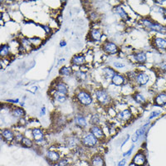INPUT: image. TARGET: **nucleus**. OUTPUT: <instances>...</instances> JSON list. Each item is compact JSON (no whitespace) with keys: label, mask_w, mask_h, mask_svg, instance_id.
Returning a JSON list of instances; mask_svg holds the SVG:
<instances>
[{"label":"nucleus","mask_w":166,"mask_h":166,"mask_svg":"<svg viewBox=\"0 0 166 166\" xmlns=\"http://www.w3.org/2000/svg\"><path fill=\"white\" fill-rule=\"evenodd\" d=\"M90 132L93 134L96 137L99 141H102L105 140V133L103 131L102 128L99 126V125H92L91 129H90Z\"/></svg>","instance_id":"obj_11"},{"label":"nucleus","mask_w":166,"mask_h":166,"mask_svg":"<svg viewBox=\"0 0 166 166\" xmlns=\"http://www.w3.org/2000/svg\"><path fill=\"white\" fill-rule=\"evenodd\" d=\"M133 58L139 63H145L147 60V56L145 52H138L133 55Z\"/></svg>","instance_id":"obj_17"},{"label":"nucleus","mask_w":166,"mask_h":166,"mask_svg":"<svg viewBox=\"0 0 166 166\" xmlns=\"http://www.w3.org/2000/svg\"><path fill=\"white\" fill-rule=\"evenodd\" d=\"M125 77H123L122 75L118 74V73H116V74L111 78V82H112L113 84L115 85V86H121V85L125 83Z\"/></svg>","instance_id":"obj_23"},{"label":"nucleus","mask_w":166,"mask_h":166,"mask_svg":"<svg viewBox=\"0 0 166 166\" xmlns=\"http://www.w3.org/2000/svg\"><path fill=\"white\" fill-rule=\"evenodd\" d=\"M33 144H34V141H33L31 139L24 136L23 140H22V141H21L20 145L22 146H23V147H25V148H32L33 146Z\"/></svg>","instance_id":"obj_29"},{"label":"nucleus","mask_w":166,"mask_h":166,"mask_svg":"<svg viewBox=\"0 0 166 166\" xmlns=\"http://www.w3.org/2000/svg\"><path fill=\"white\" fill-rule=\"evenodd\" d=\"M139 138H140V137H139V136L136 135V133H135V134L133 135L132 138H131V140H132V142H134V143H135V142H136V141L139 140Z\"/></svg>","instance_id":"obj_44"},{"label":"nucleus","mask_w":166,"mask_h":166,"mask_svg":"<svg viewBox=\"0 0 166 166\" xmlns=\"http://www.w3.org/2000/svg\"><path fill=\"white\" fill-rule=\"evenodd\" d=\"M1 136L3 141L7 144H12L14 142L15 139V133L10 129H3L1 130Z\"/></svg>","instance_id":"obj_6"},{"label":"nucleus","mask_w":166,"mask_h":166,"mask_svg":"<svg viewBox=\"0 0 166 166\" xmlns=\"http://www.w3.org/2000/svg\"><path fill=\"white\" fill-rule=\"evenodd\" d=\"M102 49L105 53L110 55H114L118 52V47L112 42H105L102 45Z\"/></svg>","instance_id":"obj_8"},{"label":"nucleus","mask_w":166,"mask_h":166,"mask_svg":"<svg viewBox=\"0 0 166 166\" xmlns=\"http://www.w3.org/2000/svg\"><path fill=\"white\" fill-rule=\"evenodd\" d=\"M76 77L78 80L84 81V80L87 79V73L84 72H82V71H79V72H76Z\"/></svg>","instance_id":"obj_35"},{"label":"nucleus","mask_w":166,"mask_h":166,"mask_svg":"<svg viewBox=\"0 0 166 166\" xmlns=\"http://www.w3.org/2000/svg\"><path fill=\"white\" fill-rule=\"evenodd\" d=\"M144 25L146 26V28H150L151 30L155 31L158 33H161V34H166V27L159 24V23H154L152 21L149 20V19H143L142 20Z\"/></svg>","instance_id":"obj_4"},{"label":"nucleus","mask_w":166,"mask_h":166,"mask_svg":"<svg viewBox=\"0 0 166 166\" xmlns=\"http://www.w3.org/2000/svg\"><path fill=\"white\" fill-rule=\"evenodd\" d=\"M32 136H33V141L37 142V141L43 140L44 133L40 128H33L32 130Z\"/></svg>","instance_id":"obj_13"},{"label":"nucleus","mask_w":166,"mask_h":166,"mask_svg":"<svg viewBox=\"0 0 166 166\" xmlns=\"http://www.w3.org/2000/svg\"><path fill=\"white\" fill-rule=\"evenodd\" d=\"M134 148H135V146H132V147H131V148H130V150H129L127 151V152H125V153L123 154V156H124V157H128V156H130V155L132 154Z\"/></svg>","instance_id":"obj_40"},{"label":"nucleus","mask_w":166,"mask_h":166,"mask_svg":"<svg viewBox=\"0 0 166 166\" xmlns=\"http://www.w3.org/2000/svg\"><path fill=\"white\" fill-rule=\"evenodd\" d=\"M23 137H24V136H23L22 134H20V133H18V134H15V139H14V142H16V143L21 144V141H22V140L23 139Z\"/></svg>","instance_id":"obj_38"},{"label":"nucleus","mask_w":166,"mask_h":166,"mask_svg":"<svg viewBox=\"0 0 166 166\" xmlns=\"http://www.w3.org/2000/svg\"><path fill=\"white\" fill-rule=\"evenodd\" d=\"M155 45L159 49H166V40L160 38L155 39Z\"/></svg>","instance_id":"obj_28"},{"label":"nucleus","mask_w":166,"mask_h":166,"mask_svg":"<svg viewBox=\"0 0 166 166\" xmlns=\"http://www.w3.org/2000/svg\"><path fill=\"white\" fill-rule=\"evenodd\" d=\"M71 61L75 66H82L86 62V58L82 54H78V55H75V56H72Z\"/></svg>","instance_id":"obj_15"},{"label":"nucleus","mask_w":166,"mask_h":166,"mask_svg":"<svg viewBox=\"0 0 166 166\" xmlns=\"http://www.w3.org/2000/svg\"><path fill=\"white\" fill-rule=\"evenodd\" d=\"M90 38L92 39V41L95 42H99L101 41V37H102V32L100 30V29H96V28H93L91 30L89 33Z\"/></svg>","instance_id":"obj_14"},{"label":"nucleus","mask_w":166,"mask_h":166,"mask_svg":"<svg viewBox=\"0 0 166 166\" xmlns=\"http://www.w3.org/2000/svg\"><path fill=\"white\" fill-rule=\"evenodd\" d=\"M9 52H10L9 47H8V45L5 44V45H3L2 47H1V50H0V56H2V57H7V56L9 55Z\"/></svg>","instance_id":"obj_31"},{"label":"nucleus","mask_w":166,"mask_h":166,"mask_svg":"<svg viewBox=\"0 0 166 166\" xmlns=\"http://www.w3.org/2000/svg\"><path fill=\"white\" fill-rule=\"evenodd\" d=\"M10 113L13 117L16 118H22L25 115V110H23L22 107H16V106H14V107L11 109Z\"/></svg>","instance_id":"obj_18"},{"label":"nucleus","mask_w":166,"mask_h":166,"mask_svg":"<svg viewBox=\"0 0 166 166\" xmlns=\"http://www.w3.org/2000/svg\"><path fill=\"white\" fill-rule=\"evenodd\" d=\"M8 101H9V102H13V103H18L19 101H18V99H15V100H8Z\"/></svg>","instance_id":"obj_47"},{"label":"nucleus","mask_w":166,"mask_h":166,"mask_svg":"<svg viewBox=\"0 0 166 166\" xmlns=\"http://www.w3.org/2000/svg\"><path fill=\"white\" fill-rule=\"evenodd\" d=\"M45 110H46L45 107L42 108V115H44V114H45Z\"/></svg>","instance_id":"obj_48"},{"label":"nucleus","mask_w":166,"mask_h":166,"mask_svg":"<svg viewBox=\"0 0 166 166\" xmlns=\"http://www.w3.org/2000/svg\"><path fill=\"white\" fill-rule=\"evenodd\" d=\"M59 73L61 76H63V77H69L72 74V68L71 66H64L60 69Z\"/></svg>","instance_id":"obj_27"},{"label":"nucleus","mask_w":166,"mask_h":166,"mask_svg":"<svg viewBox=\"0 0 166 166\" xmlns=\"http://www.w3.org/2000/svg\"><path fill=\"white\" fill-rule=\"evenodd\" d=\"M76 97H77V101L81 105H85V106L91 105L92 103V100H93L89 92L84 91V90H80L79 92H77Z\"/></svg>","instance_id":"obj_2"},{"label":"nucleus","mask_w":166,"mask_h":166,"mask_svg":"<svg viewBox=\"0 0 166 166\" xmlns=\"http://www.w3.org/2000/svg\"><path fill=\"white\" fill-rule=\"evenodd\" d=\"M113 66L116 67V68H124L125 65L122 62H120V61H115V62H113Z\"/></svg>","instance_id":"obj_39"},{"label":"nucleus","mask_w":166,"mask_h":166,"mask_svg":"<svg viewBox=\"0 0 166 166\" xmlns=\"http://www.w3.org/2000/svg\"><path fill=\"white\" fill-rule=\"evenodd\" d=\"M149 125V123H147V124H146L145 125H143V126H141L140 129H138V130H136V134L137 135V136H139V137H141V136H143L144 134L146 133V129H147V126Z\"/></svg>","instance_id":"obj_34"},{"label":"nucleus","mask_w":166,"mask_h":166,"mask_svg":"<svg viewBox=\"0 0 166 166\" xmlns=\"http://www.w3.org/2000/svg\"><path fill=\"white\" fill-rule=\"evenodd\" d=\"M54 91H56L57 92L62 93V94L66 95L68 93V87L67 85L63 82L61 80H57L53 83V87H52Z\"/></svg>","instance_id":"obj_10"},{"label":"nucleus","mask_w":166,"mask_h":166,"mask_svg":"<svg viewBox=\"0 0 166 166\" xmlns=\"http://www.w3.org/2000/svg\"><path fill=\"white\" fill-rule=\"evenodd\" d=\"M43 28H44V30L46 31L47 33H51V29H50V28H49V27H47V26H43Z\"/></svg>","instance_id":"obj_45"},{"label":"nucleus","mask_w":166,"mask_h":166,"mask_svg":"<svg viewBox=\"0 0 166 166\" xmlns=\"http://www.w3.org/2000/svg\"><path fill=\"white\" fill-rule=\"evenodd\" d=\"M75 124L79 126V127L84 128L87 126V119L85 116H83L82 115H78L77 117L75 118Z\"/></svg>","instance_id":"obj_20"},{"label":"nucleus","mask_w":166,"mask_h":166,"mask_svg":"<svg viewBox=\"0 0 166 166\" xmlns=\"http://www.w3.org/2000/svg\"><path fill=\"white\" fill-rule=\"evenodd\" d=\"M91 166H105V162L104 156L101 154H94L90 159Z\"/></svg>","instance_id":"obj_7"},{"label":"nucleus","mask_w":166,"mask_h":166,"mask_svg":"<svg viewBox=\"0 0 166 166\" xmlns=\"http://www.w3.org/2000/svg\"><path fill=\"white\" fill-rule=\"evenodd\" d=\"M135 82L139 85V86H144L149 82V76L146 73H139L136 76V81Z\"/></svg>","instance_id":"obj_16"},{"label":"nucleus","mask_w":166,"mask_h":166,"mask_svg":"<svg viewBox=\"0 0 166 166\" xmlns=\"http://www.w3.org/2000/svg\"><path fill=\"white\" fill-rule=\"evenodd\" d=\"M134 100L136 101V102L139 103V104H144V103H146V98L144 97V96L141 93H139V92H136L135 94L132 96Z\"/></svg>","instance_id":"obj_30"},{"label":"nucleus","mask_w":166,"mask_h":166,"mask_svg":"<svg viewBox=\"0 0 166 166\" xmlns=\"http://www.w3.org/2000/svg\"><path fill=\"white\" fill-rule=\"evenodd\" d=\"M96 95V98L97 101L103 105H108L111 102V99L110 96L108 94V92L105 91L104 89H98L95 92Z\"/></svg>","instance_id":"obj_3"},{"label":"nucleus","mask_w":166,"mask_h":166,"mask_svg":"<svg viewBox=\"0 0 166 166\" xmlns=\"http://www.w3.org/2000/svg\"><path fill=\"white\" fill-rule=\"evenodd\" d=\"M46 159H47L49 163L55 164H56L60 159H61V155L56 150H49L47 151L46 153Z\"/></svg>","instance_id":"obj_9"},{"label":"nucleus","mask_w":166,"mask_h":166,"mask_svg":"<svg viewBox=\"0 0 166 166\" xmlns=\"http://www.w3.org/2000/svg\"><path fill=\"white\" fill-rule=\"evenodd\" d=\"M155 104L158 105H164L166 104V94L160 93L155 99Z\"/></svg>","instance_id":"obj_25"},{"label":"nucleus","mask_w":166,"mask_h":166,"mask_svg":"<svg viewBox=\"0 0 166 166\" xmlns=\"http://www.w3.org/2000/svg\"><path fill=\"white\" fill-rule=\"evenodd\" d=\"M66 45V42L64 41V40H62V41L60 42V47H65Z\"/></svg>","instance_id":"obj_46"},{"label":"nucleus","mask_w":166,"mask_h":166,"mask_svg":"<svg viewBox=\"0 0 166 166\" xmlns=\"http://www.w3.org/2000/svg\"><path fill=\"white\" fill-rule=\"evenodd\" d=\"M136 166H144L147 164L146 160V155L142 151H138L137 153L134 155L131 161Z\"/></svg>","instance_id":"obj_5"},{"label":"nucleus","mask_w":166,"mask_h":166,"mask_svg":"<svg viewBox=\"0 0 166 166\" xmlns=\"http://www.w3.org/2000/svg\"><path fill=\"white\" fill-rule=\"evenodd\" d=\"M66 144L68 148L75 150L78 146H80V144H82V142H81V140H79V139L72 136V137H69V138H67V140H66Z\"/></svg>","instance_id":"obj_12"},{"label":"nucleus","mask_w":166,"mask_h":166,"mask_svg":"<svg viewBox=\"0 0 166 166\" xmlns=\"http://www.w3.org/2000/svg\"><path fill=\"white\" fill-rule=\"evenodd\" d=\"M20 47H21V48L23 49V50H24V51H27V52L29 51V50H31V49L33 47V44L31 43L30 40L28 38L21 39Z\"/></svg>","instance_id":"obj_22"},{"label":"nucleus","mask_w":166,"mask_h":166,"mask_svg":"<svg viewBox=\"0 0 166 166\" xmlns=\"http://www.w3.org/2000/svg\"><path fill=\"white\" fill-rule=\"evenodd\" d=\"M115 11L116 12V13H117L118 15L120 16V18H122L123 20L125 21H127L129 20V16H128L127 13L125 12L124 9H123L121 7H120V6H118V7H116V8H115Z\"/></svg>","instance_id":"obj_26"},{"label":"nucleus","mask_w":166,"mask_h":166,"mask_svg":"<svg viewBox=\"0 0 166 166\" xmlns=\"http://www.w3.org/2000/svg\"><path fill=\"white\" fill-rule=\"evenodd\" d=\"M100 122H101V119H100L99 115L94 114V115H92V117L90 119V123L92 125H99Z\"/></svg>","instance_id":"obj_32"},{"label":"nucleus","mask_w":166,"mask_h":166,"mask_svg":"<svg viewBox=\"0 0 166 166\" xmlns=\"http://www.w3.org/2000/svg\"><path fill=\"white\" fill-rule=\"evenodd\" d=\"M31 42V43L33 44V46H38L41 43V39L38 38H31L29 39Z\"/></svg>","instance_id":"obj_36"},{"label":"nucleus","mask_w":166,"mask_h":166,"mask_svg":"<svg viewBox=\"0 0 166 166\" xmlns=\"http://www.w3.org/2000/svg\"><path fill=\"white\" fill-rule=\"evenodd\" d=\"M118 118L120 119V120H124V121H127L132 117V113L130 110H124L120 112L117 113Z\"/></svg>","instance_id":"obj_19"},{"label":"nucleus","mask_w":166,"mask_h":166,"mask_svg":"<svg viewBox=\"0 0 166 166\" xmlns=\"http://www.w3.org/2000/svg\"><path fill=\"white\" fill-rule=\"evenodd\" d=\"M159 114H160V111H154V112L151 113L150 116V119H152V118L155 117V116H157V115H159Z\"/></svg>","instance_id":"obj_42"},{"label":"nucleus","mask_w":166,"mask_h":166,"mask_svg":"<svg viewBox=\"0 0 166 166\" xmlns=\"http://www.w3.org/2000/svg\"><path fill=\"white\" fill-rule=\"evenodd\" d=\"M116 73H117V72H115V70L111 68V67H109V66H106V67H105V68L103 69V75L105 76L106 79L111 80V78H112Z\"/></svg>","instance_id":"obj_24"},{"label":"nucleus","mask_w":166,"mask_h":166,"mask_svg":"<svg viewBox=\"0 0 166 166\" xmlns=\"http://www.w3.org/2000/svg\"><path fill=\"white\" fill-rule=\"evenodd\" d=\"M159 67H160L161 70H163L164 72H166V61L161 62L160 65H159Z\"/></svg>","instance_id":"obj_41"},{"label":"nucleus","mask_w":166,"mask_h":166,"mask_svg":"<svg viewBox=\"0 0 166 166\" xmlns=\"http://www.w3.org/2000/svg\"><path fill=\"white\" fill-rule=\"evenodd\" d=\"M125 164H126V159L124 158L121 160H120V162L118 163V166H125Z\"/></svg>","instance_id":"obj_43"},{"label":"nucleus","mask_w":166,"mask_h":166,"mask_svg":"<svg viewBox=\"0 0 166 166\" xmlns=\"http://www.w3.org/2000/svg\"><path fill=\"white\" fill-rule=\"evenodd\" d=\"M56 166H71L70 159L61 158V159L56 164Z\"/></svg>","instance_id":"obj_33"},{"label":"nucleus","mask_w":166,"mask_h":166,"mask_svg":"<svg viewBox=\"0 0 166 166\" xmlns=\"http://www.w3.org/2000/svg\"><path fill=\"white\" fill-rule=\"evenodd\" d=\"M52 97L53 99L57 101L58 103H64L66 101V95L62 94V93H60V92H57L56 91L53 90V93H52Z\"/></svg>","instance_id":"obj_21"},{"label":"nucleus","mask_w":166,"mask_h":166,"mask_svg":"<svg viewBox=\"0 0 166 166\" xmlns=\"http://www.w3.org/2000/svg\"><path fill=\"white\" fill-rule=\"evenodd\" d=\"M81 142H82V146H84L86 148H94L99 143V140L93 134L88 132L85 134L84 136L81 139Z\"/></svg>","instance_id":"obj_1"},{"label":"nucleus","mask_w":166,"mask_h":166,"mask_svg":"<svg viewBox=\"0 0 166 166\" xmlns=\"http://www.w3.org/2000/svg\"><path fill=\"white\" fill-rule=\"evenodd\" d=\"M107 112L111 117H115V116L117 115V113L115 110V109H113V107H111V106H109L107 108Z\"/></svg>","instance_id":"obj_37"}]
</instances>
